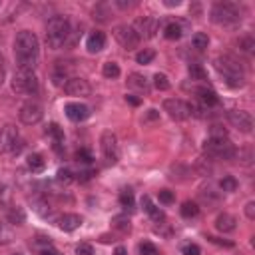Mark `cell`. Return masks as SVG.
<instances>
[{
    "label": "cell",
    "mask_w": 255,
    "mask_h": 255,
    "mask_svg": "<svg viewBox=\"0 0 255 255\" xmlns=\"http://www.w3.org/2000/svg\"><path fill=\"white\" fill-rule=\"evenodd\" d=\"M72 34V26H70V20L66 16H54L48 20V26H46V42L52 50H58L62 48L68 38Z\"/></svg>",
    "instance_id": "obj_3"
},
{
    "label": "cell",
    "mask_w": 255,
    "mask_h": 255,
    "mask_svg": "<svg viewBox=\"0 0 255 255\" xmlns=\"http://www.w3.org/2000/svg\"><path fill=\"white\" fill-rule=\"evenodd\" d=\"M215 227H217L221 233H231V231H235V227H237V219H235L231 213H219L217 219H215Z\"/></svg>",
    "instance_id": "obj_19"
},
{
    "label": "cell",
    "mask_w": 255,
    "mask_h": 255,
    "mask_svg": "<svg viewBox=\"0 0 255 255\" xmlns=\"http://www.w3.org/2000/svg\"><path fill=\"white\" fill-rule=\"evenodd\" d=\"M46 133L54 139V149L60 151V143L64 141V131H62V128H60L58 124H50L48 129H46Z\"/></svg>",
    "instance_id": "obj_23"
},
{
    "label": "cell",
    "mask_w": 255,
    "mask_h": 255,
    "mask_svg": "<svg viewBox=\"0 0 255 255\" xmlns=\"http://www.w3.org/2000/svg\"><path fill=\"white\" fill-rule=\"evenodd\" d=\"M94 20H98V22H108L110 20V12H108V4H98L96 8H94Z\"/></svg>",
    "instance_id": "obj_29"
},
{
    "label": "cell",
    "mask_w": 255,
    "mask_h": 255,
    "mask_svg": "<svg viewBox=\"0 0 255 255\" xmlns=\"http://www.w3.org/2000/svg\"><path fill=\"white\" fill-rule=\"evenodd\" d=\"M76 255H94V247L90 243H80L76 247Z\"/></svg>",
    "instance_id": "obj_44"
},
{
    "label": "cell",
    "mask_w": 255,
    "mask_h": 255,
    "mask_svg": "<svg viewBox=\"0 0 255 255\" xmlns=\"http://www.w3.org/2000/svg\"><path fill=\"white\" fill-rule=\"evenodd\" d=\"M163 36H165L167 40H179V38L183 36V26H181V22H177V20L167 22L165 28H163Z\"/></svg>",
    "instance_id": "obj_22"
},
{
    "label": "cell",
    "mask_w": 255,
    "mask_h": 255,
    "mask_svg": "<svg viewBox=\"0 0 255 255\" xmlns=\"http://www.w3.org/2000/svg\"><path fill=\"white\" fill-rule=\"evenodd\" d=\"M4 78H6V64H4V58L0 54V86L4 84Z\"/></svg>",
    "instance_id": "obj_51"
},
{
    "label": "cell",
    "mask_w": 255,
    "mask_h": 255,
    "mask_svg": "<svg viewBox=\"0 0 255 255\" xmlns=\"http://www.w3.org/2000/svg\"><path fill=\"white\" fill-rule=\"evenodd\" d=\"M70 72H72V68L66 66V62H56V66H54V70H52V82H54L56 86H64V84L72 78Z\"/></svg>",
    "instance_id": "obj_17"
},
{
    "label": "cell",
    "mask_w": 255,
    "mask_h": 255,
    "mask_svg": "<svg viewBox=\"0 0 255 255\" xmlns=\"http://www.w3.org/2000/svg\"><path fill=\"white\" fill-rule=\"evenodd\" d=\"M141 205H143L145 213H147L153 221H161V219L165 217V215H163V211H161V209L151 201V197H149V195H143V197H141Z\"/></svg>",
    "instance_id": "obj_21"
},
{
    "label": "cell",
    "mask_w": 255,
    "mask_h": 255,
    "mask_svg": "<svg viewBox=\"0 0 255 255\" xmlns=\"http://www.w3.org/2000/svg\"><path fill=\"white\" fill-rule=\"evenodd\" d=\"M102 74H104L106 78L114 80V78H118V76H120V66H118L116 62H106V64H104V68H102Z\"/></svg>",
    "instance_id": "obj_30"
},
{
    "label": "cell",
    "mask_w": 255,
    "mask_h": 255,
    "mask_svg": "<svg viewBox=\"0 0 255 255\" xmlns=\"http://www.w3.org/2000/svg\"><path fill=\"white\" fill-rule=\"evenodd\" d=\"M64 112H66L68 120H72V122H84L90 118V108L80 102H68L64 106Z\"/></svg>",
    "instance_id": "obj_14"
},
{
    "label": "cell",
    "mask_w": 255,
    "mask_h": 255,
    "mask_svg": "<svg viewBox=\"0 0 255 255\" xmlns=\"http://www.w3.org/2000/svg\"><path fill=\"white\" fill-rule=\"evenodd\" d=\"M163 112H167V116L171 120H187L191 114H193V108L191 104H187L185 100H179V98H167L163 102Z\"/></svg>",
    "instance_id": "obj_8"
},
{
    "label": "cell",
    "mask_w": 255,
    "mask_h": 255,
    "mask_svg": "<svg viewBox=\"0 0 255 255\" xmlns=\"http://www.w3.org/2000/svg\"><path fill=\"white\" fill-rule=\"evenodd\" d=\"M209 137H213V139H225V137H227V129L221 128V126H211Z\"/></svg>",
    "instance_id": "obj_38"
},
{
    "label": "cell",
    "mask_w": 255,
    "mask_h": 255,
    "mask_svg": "<svg viewBox=\"0 0 255 255\" xmlns=\"http://www.w3.org/2000/svg\"><path fill=\"white\" fill-rule=\"evenodd\" d=\"M38 255H62V253L58 249H54V247H46V249L38 251Z\"/></svg>",
    "instance_id": "obj_53"
},
{
    "label": "cell",
    "mask_w": 255,
    "mask_h": 255,
    "mask_svg": "<svg viewBox=\"0 0 255 255\" xmlns=\"http://www.w3.org/2000/svg\"><path fill=\"white\" fill-rule=\"evenodd\" d=\"M100 147H102V153L106 157V161L110 163H116L120 159V145H118V137L114 131H104L102 137H100Z\"/></svg>",
    "instance_id": "obj_10"
},
{
    "label": "cell",
    "mask_w": 255,
    "mask_h": 255,
    "mask_svg": "<svg viewBox=\"0 0 255 255\" xmlns=\"http://www.w3.org/2000/svg\"><path fill=\"white\" fill-rule=\"evenodd\" d=\"M114 36H116L118 44H120L122 48H126V50H133V48H137V44H139L137 32H135L131 26H128V24L118 26V28L114 30Z\"/></svg>",
    "instance_id": "obj_11"
},
{
    "label": "cell",
    "mask_w": 255,
    "mask_h": 255,
    "mask_svg": "<svg viewBox=\"0 0 255 255\" xmlns=\"http://www.w3.org/2000/svg\"><path fill=\"white\" fill-rule=\"evenodd\" d=\"M128 86H129V88H135V90H139V92H147V90H149V84H147V80H145L141 74H129Z\"/></svg>",
    "instance_id": "obj_24"
},
{
    "label": "cell",
    "mask_w": 255,
    "mask_h": 255,
    "mask_svg": "<svg viewBox=\"0 0 255 255\" xmlns=\"http://www.w3.org/2000/svg\"><path fill=\"white\" fill-rule=\"evenodd\" d=\"M12 90L20 96H36L40 92V82H38L34 70L18 68L12 78Z\"/></svg>",
    "instance_id": "obj_5"
},
{
    "label": "cell",
    "mask_w": 255,
    "mask_h": 255,
    "mask_svg": "<svg viewBox=\"0 0 255 255\" xmlns=\"http://www.w3.org/2000/svg\"><path fill=\"white\" fill-rule=\"evenodd\" d=\"M211 243H217V245H225V247H233V243L231 241H223V239H219V237H213V235H209L207 237Z\"/></svg>",
    "instance_id": "obj_48"
},
{
    "label": "cell",
    "mask_w": 255,
    "mask_h": 255,
    "mask_svg": "<svg viewBox=\"0 0 255 255\" xmlns=\"http://www.w3.org/2000/svg\"><path fill=\"white\" fill-rule=\"evenodd\" d=\"M139 253H141V255H161L159 249H157L153 243H149V241L139 243Z\"/></svg>",
    "instance_id": "obj_37"
},
{
    "label": "cell",
    "mask_w": 255,
    "mask_h": 255,
    "mask_svg": "<svg viewBox=\"0 0 255 255\" xmlns=\"http://www.w3.org/2000/svg\"><path fill=\"white\" fill-rule=\"evenodd\" d=\"M155 58V52L153 50H149V48H143V50H139L137 54H135V60H137V64H151V60Z\"/></svg>",
    "instance_id": "obj_31"
},
{
    "label": "cell",
    "mask_w": 255,
    "mask_h": 255,
    "mask_svg": "<svg viewBox=\"0 0 255 255\" xmlns=\"http://www.w3.org/2000/svg\"><path fill=\"white\" fill-rule=\"evenodd\" d=\"M215 70L219 72V76L229 88H241L245 84V70L239 64V60H235L233 56L225 54L215 58Z\"/></svg>",
    "instance_id": "obj_2"
},
{
    "label": "cell",
    "mask_w": 255,
    "mask_h": 255,
    "mask_svg": "<svg viewBox=\"0 0 255 255\" xmlns=\"http://www.w3.org/2000/svg\"><path fill=\"white\" fill-rule=\"evenodd\" d=\"M6 217H8V221H10L12 225H22V223L26 221V213H24L22 207H12Z\"/></svg>",
    "instance_id": "obj_26"
},
{
    "label": "cell",
    "mask_w": 255,
    "mask_h": 255,
    "mask_svg": "<svg viewBox=\"0 0 255 255\" xmlns=\"http://www.w3.org/2000/svg\"><path fill=\"white\" fill-rule=\"evenodd\" d=\"M203 149L207 151V155L211 157H219V159H233L237 155V149L235 145L225 137V139H213V137H207Z\"/></svg>",
    "instance_id": "obj_7"
},
{
    "label": "cell",
    "mask_w": 255,
    "mask_h": 255,
    "mask_svg": "<svg viewBox=\"0 0 255 255\" xmlns=\"http://www.w3.org/2000/svg\"><path fill=\"white\" fill-rule=\"evenodd\" d=\"M86 48H88L90 54H98V52H102V50L106 48V34L100 32V30L90 32V36H88V40H86Z\"/></svg>",
    "instance_id": "obj_16"
},
{
    "label": "cell",
    "mask_w": 255,
    "mask_h": 255,
    "mask_svg": "<svg viewBox=\"0 0 255 255\" xmlns=\"http://www.w3.org/2000/svg\"><path fill=\"white\" fill-rule=\"evenodd\" d=\"M197 213H199L197 203H193V201H185V203L181 205V215H183V217H195Z\"/></svg>",
    "instance_id": "obj_33"
},
{
    "label": "cell",
    "mask_w": 255,
    "mask_h": 255,
    "mask_svg": "<svg viewBox=\"0 0 255 255\" xmlns=\"http://www.w3.org/2000/svg\"><path fill=\"white\" fill-rule=\"evenodd\" d=\"M163 4H165V6H169V8H171V6H179V0H165V2H163Z\"/></svg>",
    "instance_id": "obj_55"
},
{
    "label": "cell",
    "mask_w": 255,
    "mask_h": 255,
    "mask_svg": "<svg viewBox=\"0 0 255 255\" xmlns=\"http://www.w3.org/2000/svg\"><path fill=\"white\" fill-rule=\"evenodd\" d=\"M64 92H66L68 96H72V98H86V96H90L92 88H90L88 80H84V78H80V76H72V78L64 84Z\"/></svg>",
    "instance_id": "obj_12"
},
{
    "label": "cell",
    "mask_w": 255,
    "mask_h": 255,
    "mask_svg": "<svg viewBox=\"0 0 255 255\" xmlns=\"http://www.w3.org/2000/svg\"><path fill=\"white\" fill-rule=\"evenodd\" d=\"M237 185H239V181H237L233 175H223V179L219 181V187H221V191H227V193L235 191V189H237Z\"/></svg>",
    "instance_id": "obj_28"
},
{
    "label": "cell",
    "mask_w": 255,
    "mask_h": 255,
    "mask_svg": "<svg viewBox=\"0 0 255 255\" xmlns=\"http://www.w3.org/2000/svg\"><path fill=\"white\" fill-rule=\"evenodd\" d=\"M22 149V139L18 133V128L14 124L0 126V151L4 153H18Z\"/></svg>",
    "instance_id": "obj_6"
},
{
    "label": "cell",
    "mask_w": 255,
    "mask_h": 255,
    "mask_svg": "<svg viewBox=\"0 0 255 255\" xmlns=\"http://www.w3.org/2000/svg\"><path fill=\"white\" fill-rule=\"evenodd\" d=\"M0 201H2V203H8V201H10V191H8L6 185L0 187Z\"/></svg>",
    "instance_id": "obj_49"
},
{
    "label": "cell",
    "mask_w": 255,
    "mask_h": 255,
    "mask_svg": "<svg viewBox=\"0 0 255 255\" xmlns=\"http://www.w3.org/2000/svg\"><path fill=\"white\" fill-rule=\"evenodd\" d=\"M157 197H159V201H161L163 205H169V203H173V199H175L173 191H169V189H161V191L157 193Z\"/></svg>",
    "instance_id": "obj_40"
},
{
    "label": "cell",
    "mask_w": 255,
    "mask_h": 255,
    "mask_svg": "<svg viewBox=\"0 0 255 255\" xmlns=\"http://www.w3.org/2000/svg\"><path fill=\"white\" fill-rule=\"evenodd\" d=\"M227 120H229V124H231L233 128H237V129L243 131V133H249V131L253 129V118H251V114L245 112V110H231V112L227 114Z\"/></svg>",
    "instance_id": "obj_13"
},
{
    "label": "cell",
    "mask_w": 255,
    "mask_h": 255,
    "mask_svg": "<svg viewBox=\"0 0 255 255\" xmlns=\"http://www.w3.org/2000/svg\"><path fill=\"white\" fill-rule=\"evenodd\" d=\"M245 215H247V219H255V201H247Z\"/></svg>",
    "instance_id": "obj_46"
},
{
    "label": "cell",
    "mask_w": 255,
    "mask_h": 255,
    "mask_svg": "<svg viewBox=\"0 0 255 255\" xmlns=\"http://www.w3.org/2000/svg\"><path fill=\"white\" fill-rule=\"evenodd\" d=\"M135 4H137V2H126V0H116V6H118V8H124V10H126V8H133Z\"/></svg>",
    "instance_id": "obj_52"
},
{
    "label": "cell",
    "mask_w": 255,
    "mask_h": 255,
    "mask_svg": "<svg viewBox=\"0 0 255 255\" xmlns=\"http://www.w3.org/2000/svg\"><path fill=\"white\" fill-rule=\"evenodd\" d=\"M120 205L122 207H133V193L129 189H122L120 191Z\"/></svg>",
    "instance_id": "obj_35"
},
{
    "label": "cell",
    "mask_w": 255,
    "mask_h": 255,
    "mask_svg": "<svg viewBox=\"0 0 255 255\" xmlns=\"http://www.w3.org/2000/svg\"><path fill=\"white\" fill-rule=\"evenodd\" d=\"M153 86H155L157 90H161V92H163V90H167V88H169V80H167V76L157 72V74L153 76Z\"/></svg>",
    "instance_id": "obj_36"
},
{
    "label": "cell",
    "mask_w": 255,
    "mask_h": 255,
    "mask_svg": "<svg viewBox=\"0 0 255 255\" xmlns=\"http://www.w3.org/2000/svg\"><path fill=\"white\" fill-rule=\"evenodd\" d=\"M26 163H28V169H32V171H42L46 167V159L42 157V153H30Z\"/></svg>",
    "instance_id": "obj_25"
},
{
    "label": "cell",
    "mask_w": 255,
    "mask_h": 255,
    "mask_svg": "<svg viewBox=\"0 0 255 255\" xmlns=\"http://www.w3.org/2000/svg\"><path fill=\"white\" fill-rule=\"evenodd\" d=\"M114 223H116V227H120V229H124V231H128V229H129V221H128V219H124V217L114 219Z\"/></svg>",
    "instance_id": "obj_47"
},
{
    "label": "cell",
    "mask_w": 255,
    "mask_h": 255,
    "mask_svg": "<svg viewBox=\"0 0 255 255\" xmlns=\"http://www.w3.org/2000/svg\"><path fill=\"white\" fill-rule=\"evenodd\" d=\"M131 28L137 32L139 40H141V38H151V36L155 34V30H157V22H155V18H151V16H143V18L135 20V24H133Z\"/></svg>",
    "instance_id": "obj_15"
},
{
    "label": "cell",
    "mask_w": 255,
    "mask_h": 255,
    "mask_svg": "<svg viewBox=\"0 0 255 255\" xmlns=\"http://www.w3.org/2000/svg\"><path fill=\"white\" fill-rule=\"evenodd\" d=\"M14 58L18 68L34 70L40 60V42L32 30H20L14 38Z\"/></svg>",
    "instance_id": "obj_1"
},
{
    "label": "cell",
    "mask_w": 255,
    "mask_h": 255,
    "mask_svg": "<svg viewBox=\"0 0 255 255\" xmlns=\"http://www.w3.org/2000/svg\"><path fill=\"white\" fill-rule=\"evenodd\" d=\"M18 116H20V122H22V124H26V126H34V124H38V122L42 120L44 110H42L40 102H36V100H28V102L22 104Z\"/></svg>",
    "instance_id": "obj_9"
},
{
    "label": "cell",
    "mask_w": 255,
    "mask_h": 255,
    "mask_svg": "<svg viewBox=\"0 0 255 255\" xmlns=\"http://www.w3.org/2000/svg\"><path fill=\"white\" fill-rule=\"evenodd\" d=\"M56 179H58L60 183H70L74 177H72V171H70L68 167H60L58 173H56Z\"/></svg>",
    "instance_id": "obj_39"
},
{
    "label": "cell",
    "mask_w": 255,
    "mask_h": 255,
    "mask_svg": "<svg viewBox=\"0 0 255 255\" xmlns=\"http://www.w3.org/2000/svg\"><path fill=\"white\" fill-rule=\"evenodd\" d=\"M239 44H241V50H243V52H247V54H251V52H253V38H249V36H247V38H243Z\"/></svg>",
    "instance_id": "obj_45"
},
{
    "label": "cell",
    "mask_w": 255,
    "mask_h": 255,
    "mask_svg": "<svg viewBox=\"0 0 255 255\" xmlns=\"http://www.w3.org/2000/svg\"><path fill=\"white\" fill-rule=\"evenodd\" d=\"M209 14L211 20L219 26H237L241 22V10L235 2H215Z\"/></svg>",
    "instance_id": "obj_4"
},
{
    "label": "cell",
    "mask_w": 255,
    "mask_h": 255,
    "mask_svg": "<svg viewBox=\"0 0 255 255\" xmlns=\"http://www.w3.org/2000/svg\"><path fill=\"white\" fill-rule=\"evenodd\" d=\"M195 94H197L199 102H201L205 108H213V106L219 104V96H217L213 90H209V88H197Z\"/></svg>",
    "instance_id": "obj_20"
},
{
    "label": "cell",
    "mask_w": 255,
    "mask_h": 255,
    "mask_svg": "<svg viewBox=\"0 0 255 255\" xmlns=\"http://www.w3.org/2000/svg\"><path fill=\"white\" fill-rule=\"evenodd\" d=\"M76 159H78L80 163H92L94 157H92V153H90L88 149H78V151H76Z\"/></svg>",
    "instance_id": "obj_43"
},
{
    "label": "cell",
    "mask_w": 255,
    "mask_h": 255,
    "mask_svg": "<svg viewBox=\"0 0 255 255\" xmlns=\"http://www.w3.org/2000/svg\"><path fill=\"white\" fill-rule=\"evenodd\" d=\"M181 253L183 255H201V249L195 243H185V245H181Z\"/></svg>",
    "instance_id": "obj_41"
},
{
    "label": "cell",
    "mask_w": 255,
    "mask_h": 255,
    "mask_svg": "<svg viewBox=\"0 0 255 255\" xmlns=\"http://www.w3.org/2000/svg\"><path fill=\"white\" fill-rule=\"evenodd\" d=\"M114 255H128V251H126V247H122V245H118V247L114 249Z\"/></svg>",
    "instance_id": "obj_54"
},
{
    "label": "cell",
    "mask_w": 255,
    "mask_h": 255,
    "mask_svg": "<svg viewBox=\"0 0 255 255\" xmlns=\"http://www.w3.org/2000/svg\"><path fill=\"white\" fill-rule=\"evenodd\" d=\"M14 255H22V253H14Z\"/></svg>",
    "instance_id": "obj_56"
},
{
    "label": "cell",
    "mask_w": 255,
    "mask_h": 255,
    "mask_svg": "<svg viewBox=\"0 0 255 255\" xmlns=\"http://www.w3.org/2000/svg\"><path fill=\"white\" fill-rule=\"evenodd\" d=\"M191 42H193V48H197V50H205V48L209 46V36H207L205 32H195L193 38H191Z\"/></svg>",
    "instance_id": "obj_27"
},
{
    "label": "cell",
    "mask_w": 255,
    "mask_h": 255,
    "mask_svg": "<svg viewBox=\"0 0 255 255\" xmlns=\"http://www.w3.org/2000/svg\"><path fill=\"white\" fill-rule=\"evenodd\" d=\"M34 247H36L38 251H42V249H46V247H52V241H50V237L38 235V237H36V241H34Z\"/></svg>",
    "instance_id": "obj_42"
},
{
    "label": "cell",
    "mask_w": 255,
    "mask_h": 255,
    "mask_svg": "<svg viewBox=\"0 0 255 255\" xmlns=\"http://www.w3.org/2000/svg\"><path fill=\"white\" fill-rule=\"evenodd\" d=\"M126 102H129L131 106H139V104H141V98H137L135 94H128V96H126Z\"/></svg>",
    "instance_id": "obj_50"
},
{
    "label": "cell",
    "mask_w": 255,
    "mask_h": 255,
    "mask_svg": "<svg viewBox=\"0 0 255 255\" xmlns=\"http://www.w3.org/2000/svg\"><path fill=\"white\" fill-rule=\"evenodd\" d=\"M12 239H14L12 229L6 223H0V245H8V243H12Z\"/></svg>",
    "instance_id": "obj_32"
},
{
    "label": "cell",
    "mask_w": 255,
    "mask_h": 255,
    "mask_svg": "<svg viewBox=\"0 0 255 255\" xmlns=\"http://www.w3.org/2000/svg\"><path fill=\"white\" fill-rule=\"evenodd\" d=\"M189 76H191V80H205L207 78V72L199 64H191L189 66Z\"/></svg>",
    "instance_id": "obj_34"
},
{
    "label": "cell",
    "mask_w": 255,
    "mask_h": 255,
    "mask_svg": "<svg viewBox=\"0 0 255 255\" xmlns=\"http://www.w3.org/2000/svg\"><path fill=\"white\" fill-rule=\"evenodd\" d=\"M82 225V217L78 213H64L58 217V227L62 231H76Z\"/></svg>",
    "instance_id": "obj_18"
}]
</instances>
